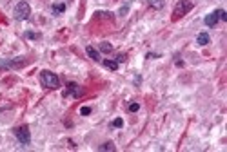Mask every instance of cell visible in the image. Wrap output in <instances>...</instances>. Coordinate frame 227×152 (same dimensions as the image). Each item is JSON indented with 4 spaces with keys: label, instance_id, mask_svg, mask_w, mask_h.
Wrapping results in <instances>:
<instances>
[{
    "label": "cell",
    "instance_id": "7c38bea8",
    "mask_svg": "<svg viewBox=\"0 0 227 152\" xmlns=\"http://www.w3.org/2000/svg\"><path fill=\"white\" fill-rule=\"evenodd\" d=\"M104 67H107L111 71H116L118 69V62L116 60H104Z\"/></svg>",
    "mask_w": 227,
    "mask_h": 152
},
{
    "label": "cell",
    "instance_id": "30bf717a",
    "mask_svg": "<svg viewBox=\"0 0 227 152\" xmlns=\"http://www.w3.org/2000/svg\"><path fill=\"white\" fill-rule=\"evenodd\" d=\"M53 15H62L64 11H65V4H53Z\"/></svg>",
    "mask_w": 227,
    "mask_h": 152
},
{
    "label": "cell",
    "instance_id": "8fae6325",
    "mask_svg": "<svg viewBox=\"0 0 227 152\" xmlns=\"http://www.w3.org/2000/svg\"><path fill=\"white\" fill-rule=\"evenodd\" d=\"M147 2H149V6H151L153 9H162V7L165 6L164 0H147Z\"/></svg>",
    "mask_w": 227,
    "mask_h": 152
},
{
    "label": "cell",
    "instance_id": "2e32d148",
    "mask_svg": "<svg viewBox=\"0 0 227 152\" xmlns=\"http://www.w3.org/2000/svg\"><path fill=\"white\" fill-rule=\"evenodd\" d=\"M138 109H140V103H136V101L134 103H129V112H136Z\"/></svg>",
    "mask_w": 227,
    "mask_h": 152
},
{
    "label": "cell",
    "instance_id": "277c9868",
    "mask_svg": "<svg viewBox=\"0 0 227 152\" xmlns=\"http://www.w3.org/2000/svg\"><path fill=\"white\" fill-rule=\"evenodd\" d=\"M15 136H17V140L20 141V145H24V147H27V145L31 143V132L27 129V125L17 127V129H15Z\"/></svg>",
    "mask_w": 227,
    "mask_h": 152
},
{
    "label": "cell",
    "instance_id": "d6986e66",
    "mask_svg": "<svg viewBox=\"0 0 227 152\" xmlns=\"http://www.w3.org/2000/svg\"><path fill=\"white\" fill-rule=\"evenodd\" d=\"M96 16H104V18H113V15H111V13H102V11H98V13H96Z\"/></svg>",
    "mask_w": 227,
    "mask_h": 152
},
{
    "label": "cell",
    "instance_id": "7a4b0ae2",
    "mask_svg": "<svg viewBox=\"0 0 227 152\" xmlns=\"http://www.w3.org/2000/svg\"><path fill=\"white\" fill-rule=\"evenodd\" d=\"M26 64H27V60L24 56H18V58H2L0 60V69H6V71H9V69H20Z\"/></svg>",
    "mask_w": 227,
    "mask_h": 152
},
{
    "label": "cell",
    "instance_id": "52a82bcc",
    "mask_svg": "<svg viewBox=\"0 0 227 152\" xmlns=\"http://www.w3.org/2000/svg\"><path fill=\"white\" fill-rule=\"evenodd\" d=\"M218 20H220V18H218V13L215 11V13L207 15V16H205V20H204V22H205V25H207V27H215V25L218 24Z\"/></svg>",
    "mask_w": 227,
    "mask_h": 152
},
{
    "label": "cell",
    "instance_id": "44dd1931",
    "mask_svg": "<svg viewBox=\"0 0 227 152\" xmlns=\"http://www.w3.org/2000/svg\"><path fill=\"white\" fill-rule=\"evenodd\" d=\"M26 36H27V38H40L38 33H26Z\"/></svg>",
    "mask_w": 227,
    "mask_h": 152
},
{
    "label": "cell",
    "instance_id": "4fadbf2b",
    "mask_svg": "<svg viewBox=\"0 0 227 152\" xmlns=\"http://www.w3.org/2000/svg\"><path fill=\"white\" fill-rule=\"evenodd\" d=\"M98 150H109V152H113L114 150V145L113 143H111V141H107V143H104V145H100V147H98Z\"/></svg>",
    "mask_w": 227,
    "mask_h": 152
},
{
    "label": "cell",
    "instance_id": "e0dca14e",
    "mask_svg": "<svg viewBox=\"0 0 227 152\" xmlns=\"http://www.w3.org/2000/svg\"><path fill=\"white\" fill-rule=\"evenodd\" d=\"M122 125H124V119H122V118H116L113 121V127H116V129H120Z\"/></svg>",
    "mask_w": 227,
    "mask_h": 152
},
{
    "label": "cell",
    "instance_id": "5bb4252c",
    "mask_svg": "<svg viewBox=\"0 0 227 152\" xmlns=\"http://www.w3.org/2000/svg\"><path fill=\"white\" fill-rule=\"evenodd\" d=\"M100 51H104V53H111V51H113V45L107 43V42H104V43H100Z\"/></svg>",
    "mask_w": 227,
    "mask_h": 152
},
{
    "label": "cell",
    "instance_id": "9a60e30c",
    "mask_svg": "<svg viewBox=\"0 0 227 152\" xmlns=\"http://www.w3.org/2000/svg\"><path fill=\"white\" fill-rule=\"evenodd\" d=\"M216 13H218V18H220V20H224V22L227 20V13L224 9H216Z\"/></svg>",
    "mask_w": 227,
    "mask_h": 152
},
{
    "label": "cell",
    "instance_id": "5b68a950",
    "mask_svg": "<svg viewBox=\"0 0 227 152\" xmlns=\"http://www.w3.org/2000/svg\"><path fill=\"white\" fill-rule=\"evenodd\" d=\"M29 15H31V7H29V4L27 2H18L17 4V7H15V18L17 20H27L29 18Z\"/></svg>",
    "mask_w": 227,
    "mask_h": 152
},
{
    "label": "cell",
    "instance_id": "ba28073f",
    "mask_svg": "<svg viewBox=\"0 0 227 152\" xmlns=\"http://www.w3.org/2000/svg\"><path fill=\"white\" fill-rule=\"evenodd\" d=\"M85 53H87V56H89L93 62H100V53L94 49L93 45H87V47H85Z\"/></svg>",
    "mask_w": 227,
    "mask_h": 152
},
{
    "label": "cell",
    "instance_id": "ffe728a7",
    "mask_svg": "<svg viewBox=\"0 0 227 152\" xmlns=\"http://www.w3.org/2000/svg\"><path fill=\"white\" fill-rule=\"evenodd\" d=\"M125 60H127L125 54H118V56H116V62H118V64H122V62H125Z\"/></svg>",
    "mask_w": 227,
    "mask_h": 152
},
{
    "label": "cell",
    "instance_id": "6da1fadb",
    "mask_svg": "<svg viewBox=\"0 0 227 152\" xmlns=\"http://www.w3.org/2000/svg\"><path fill=\"white\" fill-rule=\"evenodd\" d=\"M40 82L46 89H58V87H60L58 76L55 74V73H51V71H42L40 73Z\"/></svg>",
    "mask_w": 227,
    "mask_h": 152
},
{
    "label": "cell",
    "instance_id": "9c48e42d",
    "mask_svg": "<svg viewBox=\"0 0 227 152\" xmlns=\"http://www.w3.org/2000/svg\"><path fill=\"white\" fill-rule=\"evenodd\" d=\"M196 43H198V45H207V43H209V34H207V33H200V34L196 36Z\"/></svg>",
    "mask_w": 227,
    "mask_h": 152
},
{
    "label": "cell",
    "instance_id": "ac0fdd59",
    "mask_svg": "<svg viewBox=\"0 0 227 152\" xmlns=\"http://www.w3.org/2000/svg\"><path fill=\"white\" fill-rule=\"evenodd\" d=\"M80 114H82V116H87V114H91V107H82V109H80Z\"/></svg>",
    "mask_w": 227,
    "mask_h": 152
},
{
    "label": "cell",
    "instance_id": "8992f818",
    "mask_svg": "<svg viewBox=\"0 0 227 152\" xmlns=\"http://www.w3.org/2000/svg\"><path fill=\"white\" fill-rule=\"evenodd\" d=\"M82 87L78 85V83H75V82H69V83H67V92H65V94H73V96L75 98H80L82 96Z\"/></svg>",
    "mask_w": 227,
    "mask_h": 152
},
{
    "label": "cell",
    "instance_id": "3957f363",
    "mask_svg": "<svg viewBox=\"0 0 227 152\" xmlns=\"http://www.w3.org/2000/svg\"><path fill=\"white\" fill-rule=\"evenodd\" d=\"M193 9V2L191 0H180L178 4H176L175 11H173V20H178V18H182L186 13Z\"/></svg>",
    "mask_w": 227,
    "mask_h": 152
}]
</instances>
